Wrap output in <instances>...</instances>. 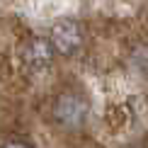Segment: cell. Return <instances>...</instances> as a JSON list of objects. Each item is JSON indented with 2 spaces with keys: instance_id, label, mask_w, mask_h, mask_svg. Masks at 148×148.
<instances>
[{
  "instance_id": "6da1fadb",
  "label": "cell",
  "mask_w": 148,
  "mask_h": 148,
  "mask_svg": "<svg viewBox=\"0 0 148 148\" xmlns=\"http://www.w3.org/2000/svg\"><path fill=\"white\" fill-rule=\"evenodd\" d=\"M53 116H56V121H61L63 126L75 129V126L83 124L85 116H88V102L80 95L63 92L56 100V104H53Z\"/></svg>"
},
{
  "instance_id": "7a4b0ae2",
  "label": "cell",
  "mask_w": 148,
  "mask_h": 148,
  "mask_svg": "<svg viewBox=\"0 0 148 148\" xmlns=\"http://www.w3.org/2000/svg\"><path fill=\"white\" fill-rule=\"evenodd\" d=\"M80 44H83V29L75 20H58L53 24V32H51V46L53 51L58 53H75Z\"/></svg>"
},
{
  "instance_id": "3957f363",
  "label": "cell",
  "mask_w": 148,
  "mask_h": 148,
  "mask_svg": "<svg viewBox=\"0 0 148 148\" xmlns=\"http://www.w3.org/2000/svg\"><path fill=\"white\" fill-rule=\"evenodd\" d=\"M53 58V46L49 39H29L27 44L22 46V61L29 71H44Z\"/></svg>"
},
{
  "instance_id": "277c9868",
  "label": "cell",
  "mask_w": 148,
  "mask_h": 148,
  "mask_svg": "<svg viewBox=\"0 0 148 148\" xmlns=\"http://www.w3.org/2000/svg\"><path fill=\"white\" fill-rule=\"evenodd\" d=\"M3 148H29V146H24V143H8V146H3Z\"/></svg>"
}]
</instances>
